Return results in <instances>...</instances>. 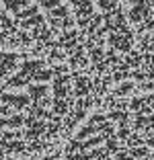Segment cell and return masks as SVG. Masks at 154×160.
Here are the masks:
<instances>
[{"mask_svg":"<svg viewBox=\"0 0 154 160\" xmlns=\"http://www.w3.org/2000/svg\"><path fill=\"white\" fill-rule=\"evenodd\" d=\"M72 6L76 8V17H78V25L80 27H86L93 17V4H90V0H70Z\"/></svg>","mask_w":154,"mask_h":160,"instance_id":"1","label":"cell"}]
</instances>
